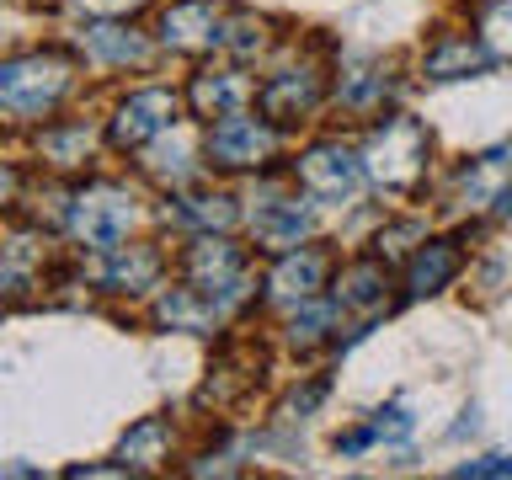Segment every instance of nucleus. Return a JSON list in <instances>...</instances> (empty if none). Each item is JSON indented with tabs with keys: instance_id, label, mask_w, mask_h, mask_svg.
I'll use <instances>...</instances> for the list:
<instances>
[{
	"instance_id": "obj_12",
	"label": "nucleus",
	"mask_w": 512,
	"mask_h": 480,
	"mask_svg": "<svg viewBox=\"0 0 512 480\" xmlns=\"http://www.w3.org/2000/svg\"><path fill=\"white\" fill-rule=\"evenodd\" d=\"M336 310H352L363 320L390 310V278H384V267L379 262H352L342 278H336Z\"/></svg>"
},
{
	"instance_id": "obj_3",
	"label": "nucleus",
	"mask_w": 512,
	"mask_h": 480,
	"mask_svg": "<svg viewBox=\"0 0 512 480\" xmlns=\"http://www.w3.org/2000/svg\"><path fill=\"white\" fill-rule=\"evenodd\" d=\"M64 219H70L75 240H86V246H96V251H112V246H123L128 224H134V198H128L123 187L96 182L86 192H75L70 208H64Z\"/></svg>"
},
{
	"instance_id": "obj_9",
	"label": "nucleus",
	"mask_w": 512,
	"mask_h": 480,
	"mask_svg": "<svg viewBox=\"0 0 512 480\" xmlns=\"http://www.w3.org/2000/svg\"><path fill=\"white\" fill-rule=\"evenodd\" d=\"M507 192H512V144H496V150L475 155L470 166L459 171V203L464 208L502 203Z\"/></svg>"
},
{
	"instance_id": "obj_24",
	"label": "nucleus",
	"mask_w": 512,
	"mask_h": 480,
	"mask_svg": "<svg viewBox=\"0 0 512 480\" xmlns=\"http://www.w3.org/2000/svg\"><path fill=\"white\" fill-rule=\"evenodd\" d=\"M43 150L59 160V166H80L91 155V134L86 128H59V134H43Z\"/></svg>"
},
{
	"instance_id": "obj_22",
	"label": "nucleus",
	"mask_w": 512,
	"mask_h": 480,
	"mask_svg": "<svg viewBox=\"0 0 512 480\" xmlns=\"http://www.w3.org/2000/svg\"><path fill=\"white\" fill-rule=\"evenodd\" d=\"M336 91H342V102H347V107H374L379 96H384V75L374 70V64H352Z\"/></svg>"
},
{
	"instance_id": "obj_10",
	"label": "nucleus",
	"mask_w": 512,
	"mask_h": 480,
	"mask_svg": "<svg viewBox=\"0 0 512 480\" xmlns=\"http://www.w3.org/2000/svg\"><path fill=\"white\" fill-rule=\"evenodd\" d=\"M256 102H262V112L272 123H294V118H304V112H315L320 75L315 70H283V75H272L267 86L256 91Z\"/></svg>"
},
{
	"instance_id": "obj_18",
	"label": "nucleus",
	"mask_w": 512,
	"mask_h": 480,
	"mask_svg": "<svg viewBox=\"0 0 512 480\" xmlns=\"http://www.w3.org/2000/svg\"><path fill=\"white\" fill-rule=\"evenodd\" d=\"M166 443H171V432L160 416H144L139 427H128V438L118 443V459H123V470H155L160 459H166Z\"/></svg>"
},
{
	"instance_id": "obj_4",
	"label": "nucleus",
	"mask_w": 512,
	"mask_h": 480,
	"mask_svg": "<svg viewBox=\"0 0 512 480\" xmlns=\"http://www.w3.org/2000/svg\"><path fill=\"white\" fill-rule=\"evenodd\" d=\"M363 171L368 166L352 150H342V144H315V150L299 155V182L320 203H347L363 187Z\"/></svg>"
},
{
	"instance_id": "obj_16",
	"label": "nucleus",
	"mask_w": 512,
	"mask_h": 480,
	"mask_svg": "<svg viewBox=\"0 0 512 480\" xmlns=\"http://www.w3.org/2000/svg\"><path fill=\"white\" fill-rule=\"evenodd\" d=\"M459 272V251H454V240H427L422 251L411 256V272H406V288L416 299H427V294H438V288H448V278Z\"/></svg>"
},
{
	"instance_id": "obj_1",
	"label": "nucleus",
	"mask_w": 512,
	"mask_h": 480,
	"mask_svg": "<svg viewBox=\"0 0 512 480\" xmlns=\"http://www.w3.org/2000/svg\"><path fill=\"white\" fill-rule=\"evenodd\" d=\"M427 155H432V134L400 112V118H384V128H374V139L363 150V166L384 192H416L427 176Z\"/></svg>"
},
{
	"instance_id": "obj_6",
	"label": "nucleus",
	"mask_w": 512,
	"mask_h": 480,
	"mask_svg": "<svg viewBox=\"0 0 512 480\" xmlns=\"http://www.w3.org/2000/svg\"><path fill=\"white\" fill-rule=\"evenodd\" d=\"M176 112H182L176 91H134L118 107V118H112L107 134H112L118 150H139V144H150V139L166 134V128L176 123Z\"/></svg>"
},
{
	"instance_id": "obj_8",
	"label": "nucleus",
	"mask_w": 512,
	"mask_h": 480,
	"mask_svg": "<svg viewBox=\"0 0 512 480\" xmlns=\"http://www.w3.org/2000/svg\"><path fill=\"white\" fill-rule=\"evenodd\" d=\"M272 155V128L256 123V118H219L214 128H208V160L224 171H251L262 166V160Z\"/></svg>"
},
{
	"instance_id": "obj_5",
	"label": "nucleus",
	"mask_w": 512,
	"mask_h": 480,
	"mask_svg": "<svg viewBox=\"0 0 512 480\" xmlns=\"http://www.w3.org/2000/svg\"><path fill=\"white\" fill-rule=\"evenodd\" d=\"M187 278L198 288H214V304L219 310H235L240 299H246V272H240V251L230 246V240H214L203 235L198 246L187 251Z\"/></svg>"
},
{
	"instance_id": "obj_21",
	"label": "nucleus",
	"mask_w": 512,
	"mask_h": 480,
	"mask_svg": "<svg viewBox=\"0 0 512 480\" xmlns=\"http://www.w3.org/2000/svg\"><path fill=\"white\" fill-rule=\"evenodd\" d=\"M171 219L176 224H198V230H224V224H235V198H224V192H192V198H171Z\"/></svg>"
},
{
	"instance_id": "obj_7",
	"label": "nucleus",
	"mask_w": 512,
	"mask_h": 480,
	"mask_svg": "<svg viewBox=\"0 0 512 480\" xmlns=\"http://www.w3.org/2000/svg\"><path fill=\"white\" fill-rule=\"evenodd\" d=\"M160 43L182 48V54H203V48L224 43V11L219 0H176L160 11Z\"/></svg>"
},
{
	"instance_id": "obj_25",
	"label": "nucleus",
	"mask_w": 512,
	"mask_h": 480,
	"mask_svg": "<svg viewBox=\"0 0 512 480\" xmlns=\"http://www.w3.org/2000/svg\"><path fill=\"white\" fill-rule=\"evenodd\" d=\"M331 304H310V299H304V310L294 315V326H288V336H294V342L299 347H315L320 342V336H326V326H331Z\"/></svg>"
},
{
	"instance_id": "obj_28",
	"label": "nucleus",
	"mask_w": 512,
	"mask_h": 480,
	"mask_svg": "<svg viewBox=\"0 0 512 480\" xmlns=\"http://www.w3.org/2000/svg\"><path fill=\"white\" fill-rule=\"evenodd\" d=\"M459 475L464 480H480V475H512V454H486V459H470V464H459Z\"/></svg>"
},
{
	"instance_id": "obj_20",
	"label": "nucleus",
	"mask_w": 512,
	"mask_h": 480,
	"mask_svg": "<svg viewBox=\"0 0 512 480\" xmlns=\"http://www.w3.org/2000/svg\"><path fill=\"white\" fill-rule=\"evenodd\" d=\"M486 48L480 43H470V38H448V43H438L427 54V75L432 80H464V75H475V70H486Z\"/></svg>"
},
{
	"instance_id": "obj_23",
	"label": "nucleus",
	"mask_w": 512,
	"mask_h": 480,
	"mask_svg": "<svg viewBox=\"0 0 512 480\" xmlns=\"http://www.w3.org/2000/svg\"><path fill=\"white\" fill-rule=\"evenodd\" d=\"M219 48H230V54H240V59L262 54V48H267V22H262V16H235V22L224 27Z\"/></svg>"
},
{
	"instance_id": "obj_15",
	"label": "nucleus",
	"mask_w": 512,
	"mask_h": 480,
	"mask_svg": "<svg viewBox=\"0 0 512 480\" xmlns=\"http://www.w3.org/2000/svg\"><path fill=\"white\" fill-rule=\"evenodd\" d=\"M320 278H326V256L320 251H288L283 262L272 267V299L304 304V299H315Z\"/></svg>"
},
{
	"instance_id": "obj_19",
	"label": "nucleus",
	"mask_w": 512,
	"mask_h": 480,
	"mask_svg": "<svg viewBox=\"0 0 512 480\" xmlns=\"http://www.w3.org/2000/svg\"><path fill=\"white\" fill-rule=\"evenodd\" d=\"M86 54L102 59V64H144V59H150V48H144L139 32L102 22V27H86Z\"/></svg>"
},
{
	"instance_id": "obj_29",
	"label": "nucleus",
	"mask_w": 512,
	"mask_h": 480,
	"mask_svg": "<svg viewBox=\"0 0 512 480\" xmlns=\"http://www.w3.org/2000/svg\"><path fill=\"white\" fill-rule=\"evenodd\" d=\"M80 11H91V16H123V11H134L139 0H75Z\"/></svg>"
},
{
	"instance_id": "obj_26",
	"label": "nucleus",
	"mask_w": 512,
	"mask_h": 480,
	"mask_svg": "<svg viewBox=\"0 0 512 480\" xmlns=\"http://www.w3.org/2000/svg\"><path fill=\"white\" fill-rule=\"evenodd\" d=\"M150 176H155V182H182V176H187V150H182V144L155 150L150 155Z\"/></svg>"
},
{
	"instance_id": "obj_17",
	"label": "nucleus",
	"mask_w": 512,
	"mask_h": 480,
	"mask_svg": "<svg viewBox=\"0 0 512 480\" xmlns=\"http://www.w3.org/2000/svg\"><path fill=\"white\" fill-rule=\"evenodd\" d=\"M214 315H219V304L198 299V288H171V294L155 304V320H160V326H171V331H208V326H214Z\"/></svg>"
},
{
	"instance_id": "obj_13",
	"label": "nucleus",
	"mask_w": 512,
	"mask_h": 480,
	"mask_svg": "<svg viewBox=\"0 0 512 480\" xmlns=\"http://www.w3.org/2000/svg\"><path fill=\"white\" fill-rule=\"evenodd\" d=\"M160 272V256L144 251V246H112L102 256V267H96V283L112 288V294H139V288H150Z\"/></svg>"
},
{
	"instance_id": "obj_11",
	"label": "nucleus",
	"mask_w": 512,
	"mask_h": 480,
	"mask_svg": "<svg viewBox=\"0 0 512 480\" xmlns=\"http://www.w3.org/2000/svg\"><path fill=\"white\" fill-rule=\"evenodd\" d=\"M251 230L267 251H294L299 240L310 235V208H304L299 198H267L251 214Z\"/></svg>"
},
{
	"instance_id": "obj_27",
	"label": "nucleus",
	"mask_w": 512,
	"mask_h": 480,
	"mask_svg": "<svg viewBox=\"0 0 512 480\" xmlns=\"http://www.w3.org/2000/svg\"><path fill=\"white\" fill-rule=\"evenodd\" d=\"M486 43L496 48V54H507V59H512V0H507V6H496V11L486 16Z\"/></svg>"
},
{
	"instance_id": "obj_2",
	"label": "nucleus",
	"mask_w": 512,
	"mask_h": 480,
	"mask_svg": "<svg viewBox=\"0 0 512 480\" xmlns=\"http://www.w3.org/2000/svg\"><path fill=\"white\" fill-rule=\"evenodd\" d=\"M70 91V59L64 54H22L0 70V107L11 118H43Z\"/></svg>"
},
{
	"instance_id": "obj_14",
	"label": "nucleus",
	"mask_w": 512,
	"mask_h": 480,
	"mask_svg": "<svg viewBox=\"0 0 512 480\" xmlns=\"http://www.w3.org/2000/svg\"><path fill=\"white\" fill-rule=\"evenodd\" d=\"M246 102H251V80L235 75V70H203L192 80V107H198L203 118H235Z\"/></svg>"
}]
</instances>
